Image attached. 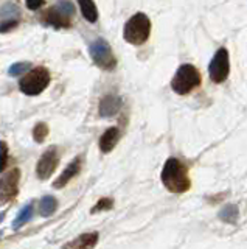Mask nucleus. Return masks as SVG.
I'll list each match as a JSON object with an SVG mask.
<instances>
[{
    "label": "nucleus",
    "instance_id": "obj_9",
    "mask_svg": "<svg viewBox=\"0 0 247 249\" xmlns=\"http://www.w3.org/2000/svg\"><path fill=\"white\" fill-rule=\"evenodd\" d=\"M59 163V151L56 146H50L47 151H44V154L41 156V159L37 160L36 165V175L39 179H49L55 170L58 168Z\"/></svg>",
    "mask_w": 247,
    "mask_h": 249
},
{
    "label": "nucleus",
    "instance_id": "obj_12",
    "mask_svg": "<svg viewBox=\"0 0 247 249\" xmlns=\"http://www.w3.org/2000/svg\"><path fill=\"white\" fill-rule=\"evenodd\" d=\"M123 105V100L118 95H104L99 101V115L101 117H114Z\"/></svg>",
    "mask_w": 247,
    "mask_h": 249
},
{
    "label": "nucleus",
    "instance_id": "obj_10",
    "mask_svg": "<svg viewBox=\"0 0 247 249\" xmlns=\"http://www.w3.org/2000/svg\"><path fill=\"white\" fill-rule=\"evenodd\" d=\"M98 232H87L73 238L63 246V249H94L98 243Z\"/></svg>",
    "mask_w": 247,
    "mask_h": 249
},
{
    "label": "nucleus",
    "instance_id": "obj_19",
    "mask_svg": "<svg viewBox=\"0 0 247 249\" xmlns=\"http://www.w3.org/2000/svg\"><path fill=\"white\" fill-rule=\"evenodd\" d=\"M32 69V64L30 62H16L10 67V75L11 76H19V75H24L25 72Z\"/></svg>",
    "mask_w": 247,
    "mask_h": 249
},
{
    "label": "nucleus",
    "instance_id": "obj_11",
    "mask_svg": "<svg viewBox=\"0 0 247 249\" xmlns=\"http://www.w3.org/2000/svg\"><path fill=\"white\" fill-rule=\"evenodd\" d=\"M80 171H81V158H75L64 168V171L61 173V176L56 179L55 182H53V187H55V189H63V187H66L75 176H78Z\"/></svg>",
    "mask_w": 247,
    "mask_h": 249
},
{
    "label": "nucleus",
    "instance_id": "obj_20",
    "mask_svg": "<svg viewBox=\"0 0 247 249\" xmlns=\"http://www.w3.org/2000/svg\"><path fill=\"white\" fill-rule=\"evenodd\" d=\"M112 207H114V199L112 198H101L94 207H92L90 212L97 213V212H103V210H109Z\"/></svg>",
    "mask_w": 247,
    "mask_h": 249
},
{
    "label": "nucleus",
    "instance_id": "obj_3",
    "mask_svg": "<svg viewBox=\"0 0 247 249\" xmlns=\"http://www.w3.org/2000/svg\"><path fill=\"white\" fill-rule=\"evenodd\" d=\"M50 72L47 67H34V69H30L28 72L22 76V80L19 81V89L22 93L30 97H34V95H39L42 93L45 89L49 88L50 84Z\"/></svg>",
    "mask_w": 247,
    "mask_h": 249
},
{
    "label": "nucleus",
    "instance_id": "obj_15",
    "mask_svg": "<svg viewBox=\"0 0 247 249\" xmlns=\"http://www.w3.org/2000/svg\"><path fill=\"white\" fill-rule=\"evenodd\" d=\"M219 220L227 224H236L239 218V209L235 204H227L219 210Z\"/></svg>",
    "mask_w": 247,
    "mask_h": 249
},
{
    "label": "nucleus",
    "instance_id": "obj_22",
    "mask_svg": "<svg viewBox=\"0 0 247 249\" xmlns=\"http://www.w3.org/2000/svg\"><path fill=\"white\" fill-rule=\"evenodd\" d=\"M17 23H19V19L2 20V27H0V30H2V33H6V31H10L11 28L17 27Z\"/></svg>",
    "mask_w": 247,
    "mask_h": 249
},
{
    "label": "nucleus",
    "instance_id": "obj_4",
    "mask_svg": "<svg viewBox=\"0 0 247 249\" xmlns=\"http://www.w3.org/2000/svg\"><path fill=\"white\" fill-rule=\"evenodd\" d=\"M75 18V8L68 0H61L55 6L49 8L41 16V20L45 25H51L55 28H68L72 25V19Z\"/></svg>",
    "mask_w": 247,
    "mask_h": 249
},
{
    "label": "nucleus",
    "instance_id": "obj_6",
    "mask_svg": "<svg viewBox=\"0 0 247 249\" xmlns=\"http://www.w3.org/2000/svg\"><path fill=\"white\" fill-rule=\"evenodd\" d=\"M89 53L97 67L103 70H114L117 67V58H115L111 45L104 39L98 37L95 41H92L89 45Z\"/></svg>",
    "mask_w": 247,
    "mask_h": 249
},
{
    "label": "nucleus",
    "instance_id": "obj_21",
    "mask_svg": "<svg viewBox=\"0 0 247 249\" xmlns=\"http://www.w3.org/2000/svg\"><path fill=\"white\" fill-rule=\"evenodd\" d=\"M6 163H8V145L2 140V159H0V171H5Z\"/></svg>",
    "mask_w": 247,
    "mask_h": 249
},
{
    "label": "nucleus",
    "instance_id": "obj_8",
    "mask_svg": "<svg viewBox=\"0 0 247 249\" xmlns=\"http://www.w3.org/2000/svg\"><path fill=\"white\" fill-rule=\"evenodd\" d=\"M19 182H20V170L13 168L8 173L3 175L0 179V199L5 202H10L17 196L19 193Z\"/></svg>",
    "mask_w": 247,
    "mask_h": 249
},
{
    "label": "nucleus",
    "instance_id": "obj_18",
    "mask_svg": "<svg viewBox=\"0 0 247 249\" xmlns=\"http://www.w3.org/2000/svg\"><path fill=\"white\" fill-rule=\"evenodd\" d=\"M49 136V126L44 122L37 123L36 126L33 128V139L36 140L37 143H42L45 139Z\"/></svg>",
    "mask_w": 247,
    "mask_h": 249
},
{
    "label": "nucleus",
    "instance_id": "obj_16",
    "mask_svg": "<svg viewBox=\"0 0 247 249\" xmlns=\"http://www.w3.org/2000/svg\"><path fill=\"white\" fill-rule=\"evenodd\" d=\"M56 209H58V199L55 196H51V195L44 196L39 202V213L42 216H51L56 212Z\"/></svg>",
    "mask_w": 247,
    "mask_h": 249
},
{
    "label": "nucleus",
    "instance_id": "obj_7",
    "mask_svg": "<svg viewBox=\"0 0 247 249\" xmlns=\"http://www.w3.org/2000/svg\"><path fill=\"white\" fill-rule=\"evenodd\" d=\"M229 73H230L229 52L226 47H221V49L216 50L210 64H208V75H210V80L213 83L221 84L229 78Z\"/></svg>",
    "mask_w": 247,
    "mask_h": 249
},
{
    "label": "nucleus",
    "instance_id": "obj_1",
    "mask_svg": "<svg viewBox=\"0 0 247 249\" xmlns=\"http://www.w3.org/2000/svg\"><path fill=\"white\" fill-rule=\"evenodd\" d=\"M160 179L162 184L166 187V190L171 193H185L191 187L187 167L176 158H169L165 162L164 170L160 173Z\"/></svg>",
    "mask_w": 247,
    "mask_h": 249
},
{
    "label": "nucleus",
    "instance_id": "obj_23",
    "mask_svg": "<svg viewBox=\"0 0 247 249\" xmlns=\"http://www.w3.org/2000/svg\"><path fill=\"white\" fill-rule=\"evenodd\" d=\"M45 3V0H25V5L28 10H32V11H36V10H39V8Z\"/></svg>",
    "mask_w": 247,
    "mask_h": 249
},
{
    "label": "nucleus",
    "instance_id": "obj_2",
    "mask_svg": "<svg viewBox=\"0 0 247 249\" xmlns=\"http://www.w3.org/2000/svg\"><path fill=\"white\" fill-rule=\"evenodd\" d=\"M151 35V20L146 14L137 13L131 18L123 31V37L131 45H143Z\"/></svg>",
    "mask_w": 247,
    "mask_h": 249
},
{
    "label": "nucleus",
    "instance_id": "obj_14",
    "mask_svg": "<svg viewBox=\"0 0 247 249\" xmlns=\"http://www.w3.org/2000/svg\"><path fill=\"white\" fill-rule=\"evenodd\" d=\"M78 3L82 18L90 23H95L98 20V10L94 0H78Z\"/></svg>",
    "mask_w": 247,
    "mask_h": 249
},
{
    "label": "nucleus",
    "instance_id": "obj_5",
    "mask_svg": "<svg viewBox=\"0 0 247 249\" xmlns=\"http://www.w3.org/2000/svg\"><path fill=\"white\" fill-rule=\"evenodd\" d=\"M200 84V73L193 64H182L171 80V89L179 95H187Z\"/></svg>",
    "mask_w": 247,
    "mask_h": 249
},
{
    "label": "nucleus",
    "instance_id": "obj_13",
    "mask_svg": "<svg viewBox=\"0 0 247 249\" xmlns=\"http://www.w3.org/2000/svg\"><path fill=\"white\" fill-rule=\"evenodd\" d=\"M120 136H121V132L118 128H109V129H106L104 131V134L99 137V150H101L104 154L107 153H111L115 145L118 143V140H120Z\"/></svg>",
    "mask_w": 247,
    "mask_h": 249
},
{
    "label": "nucleus",
    "instance_id": "obj_17",
    "mask_svg": "<svg viewBox=\"0 0 247 249\" xmlns=\"http://www.w3.org/2000/svg\"><path fill=\"white\" fill-rule=\"evenodd\" d=\"M33 213H34V206L32 204V202H30V204H27V206L17 213L16 220L13 221V228H14V229H20L22 226L27 224L30 220H32V218H33Z\"/></svg>",
    "mask_w": 247,
    "mask_h": 249
}]
</instances>
